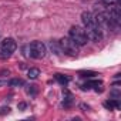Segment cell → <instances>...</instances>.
I'll return each instance as SVG.
<instances>
[{"label": "cell", "mask_w": 121, "mask_h": 121, "mask_svg": "<svg viewBox=\"0 0 121 121\" xmlns=\"http://www.w3.org/2000/svg\"><path fill=\"white\" fill-rule=\"evenodd\" d=\"M80 108H83L84 111H87V110H90V107H88V105H86V104H81V105H80Z\"/></svg>", "instance_id": "cell-18"}, {"label": "cell", "mask_w": 121, "mask_h": 121, "mask_svg": "<svg viewBox=\"0 0 121 121\" xmlns=\"http://www.w3.org/2000/svg\"><path fill=\"white\" fill-rule=\"evenodd\" d=\"M81 22L84 24V31L91 41H101L103 40V29L95 20V16L90 12H83L81 13Z\"/></svg>", "instance_id": "cell-1"}, {"label": "cell", "mask_w": 121, "mask_h": 121, "mask_svg": "<svg viewBox=\"0 0 121 121\" xmlns=\"http://www.w3.org/2000/svg\"><path fill=\"white\" fill-rule=\"evenodd\" d=\"M103 81H100V80H93V81H87L84 86H83V90H90V88H93L94 91H97V93H101L104 88H103Z\"/></svg>", "instance_id": "cell-6"}, {"label": "cell", "mask_w": 121, "mask_h": 121, "mask_svg": "<svg viewBox=\"0 0 121 121\" xmlns=\"http://www.w3.org/2000/svg\"><path fill=\"white\" fill-rule=\"evenodd\" d=\"M16 48H17V44L13 39H4L0 43V56L3 58H7L16 51Z\"/></svg>", "instance_id": "cell-4"}, {"label": "cell", "mask_w": 121, "mask_h": 121, "mask_svg": "<svg viewBox=\"0 0 121 121\" xmlns=\"http://www.w3.org/2000/svg\"><path fill=\"white\" fill-rule=\"evenodd\" d=\"M37 93V88H36V86H30L29 88H27V94H30V95H34Z\"/></svg>", "instance_id": "cell-14"}, {"label": "cell", "mask_w": 121, "mask_h": 121, "mask_svg": "<svg viewBox=\"0 0 121 121\" xmlns=\"http://www.w3.org/2000/svg\"><path fill=\"white\" fill-rule=\"evenodd\" d=\"M104 107L108 108V110H118L120 108V103L117 98H112V100H108L104 103Z\"/></svg>", "instance_id": "cell-8"}, {"label": "cell", "mask_w": 121, "mask_h": 121, "mask_svg": "<svg viewBox=\"0 0 121 121\" xmlns=\"http://www.w3.org/2000/svg\"><path fill=\"white\" fill-rule=\"evenodd\" d=\"M78 76H80V77H83V78H91V77L98 76V73L91 71V70H81V71H78Z\"/></svg>", "instance_id": "cell-9"}, {"label": "cell", "mask_w": 121, "mask_h": 121, "mask_svg": "<svg viewBox=\"0 0 121 121\" xmlns=\"http://www.w3.org/2000/svg\"><path fill=\"white\" fill-rule=\"evenodd\" d=\"M54 78L60 83V84H61V86H67L69 84V81H70V78L69 77H66V76H63V74H54Z\"/></svg>", "instance_id": "cell-10"}, {"label": "cell", "mask_w": 121, "mask_h": 121, "mask_svg": "<svg viewBox=\"0 0 121 121\" xmlns=\"http://www.w3.org/2000/svg\"><path fill=\"white\" fill-rule=\"evenodd\" d=\"M69 37H70L78 47H80V46H86V44L88 43V37H87L84 29H81V27H78V26H73V27L70 29Z\"/></svg>", "instance_id": "cell-2"}, {"label": "cell", "mask_w": 121, "mask_h": 121, "mask_svg": "<svg viewBox=\"0 0 121 121\" xmlns=\"http://www.w3.org/2000/svg\"><path fill=\"white\" fill-rule=\"evenodd\" d=\"M39 76H40V70H39V69H30V70L27 71V77H29L30 80H36Z\"/></svg>", "instance_id": "cell-11"}, {"label": "cell", "mask_w": 121, "mask_h": 121, "mask_svg": "<svg viewBox=\"0 0 121 121\" xmlns=\"http://www.w3.org/2000/svg\"><path fill=\"white\" fill-rule=\"evenodd\" d=\"M17 107H19V110H22V111H23V110L26 108V103H19V105H17Z\"/></svg>", "instance_id": "cell-17"}, {"label": "cell", "mask_w": 121, "mask_h": 121, "mask_svg": "<svg viewBox=\"0 0 121 121\" xmlns=\"http://www.w3.org/2000/svg\"><path fill=\"white\" fill-rule=\"evenodd\" d=\"M103 3L105 6H112V4H117L118 3V0H103Z\"/></svg>", "instance_id": "cell-15"}, {"label": "cell", "mask_w": 121, "mask_h": 121, "mask_svg": "<svg viewBox=\"0 0 121 121\" xmlns=\"http://www.w3.org/2000/svg\"><path fill=\"white\" fill-rule=\"evenodd\" d=\"M63 97H64V100H63V107H64V108L71 107V104H73V94H71L70 91L64 90V91H63Z\"/></svg>", "instance_id": "cell-7"}, {"label": "cell", "mask_w": 121, "mask_h": 121, "mask_svg": "<svg viewBox=\"0 0 121 121\" xmlns=\"http://www.w3.org/2000/svg\"><path fill=\"white\" fill-rule=\"evenodd\" d=\"M29 51H30V56L33 58H43L47 53V48L41 41H33L29 46Z\"/></svg>", "instance_id": "cell-5"}, {"label": "cell", "mask_w": 121, "mask_h": 121, "mask_svg": "<svg viewBox=\"0 0 121 121\" xmlns=\"http://www.w3.org/2000/svg\"><path fill=\"white\" fill-rule=\"evenodd\" d=\"M7 84H9L10 87H22V86H24V81H23L22 78H12Z\"/></svg>", "instance_id": "cell-12"}, {"label": "cell", "mask_w": 121, "mask_h": 121, "mask_svg": "<svg viewBox=\"0 0 121 121\" xmlns=\"http://www.w3.org/2000/svg\"><path fill=\"white\" fill-rule=\"evenodd\" d=\"M10 71L9 70H3V71H0V87H3L7 84V78H4V76H9Z\"/></svg>", "instance_id": "cell-13"}, {"label": "cell", "mask_w": 121, "mask_h": 121, "mask_svg": "<svg viewBox=\"0 0 121 121\" xmlns=\"http://www.w3.org/2000/svg\"><path fill=\"white\" fill-rule=\"evenodd\" d=\"M58 46H60L61 53H64V54H67V56L76 57V56L78 54V46H77L70 37H63L61 40L58 41Z\"/></svg>", "instance_id": "cell-3"}, {"label": "cell", "mask_w": 121, "mask_h": 121, "mask_svg": "<svg viewBox=\"0 0 121 121\" xmlns=\"http://www.w3.org/2000/svg\"><path fill=\"white\" fill-rule=\"evenodd\" d=\"M10 108L9 107H0V115H3V114H9Z\"/></svg>", "instance_id": "cell-16"}]
</instances>
